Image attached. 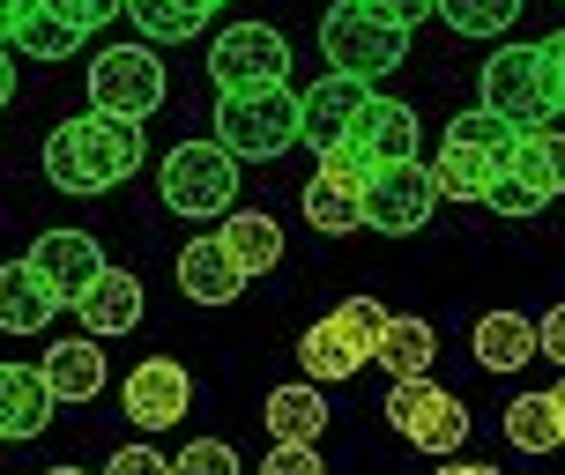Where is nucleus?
<instances>
[{"label": "nucleus", "instance_id": "nucleus-1", "mask_svg": "<svg viewBox=\"0 0 565 475\" xmlns=\"http://www.w3.org/2000/svg\"><path fill=\"white\" fill-rule=\"evenodd\" d=\"M149 141H141V119H113V112H83L60 119L45 134V179L60 194H113L119 179H135Z\"/></svg>", "mask_w": 565, "mask_h": 475}, {"label": "nucleus", "instance_id": "nucleus-2", "mask_svg": "<svg viewBox=\"0 0 565 475\" xmlns=\"http://www.w3.org/2000/svg\"><path fill=\"white\" fill-rule=\"evenodd\" d=\"M216 141L238 164H276L306 141V89H224L216 97Z\"/></svg>", "mask_w": 565, "mask_h": 475}, {"label": "nucleus", "instance_id": "nucleus-3", "mask_svg": "<svg viewBox=\"0 0 565 475\" xmlns=\"http://www.w3.org/2000/svg\"><path fill=\"white\" fill-rule=\"evenodd\" d=\"M477 89H483V112L507 119L513 134H529V127H551V119L565 112L558 67H551V53H543V45H499V53L483 60Z\"/></svg>", "mask_w": 565, "mask_h": 475}, {"label": "nucleus", "instance_id": "nucleus-4", "mask_svg": "<svg viewBox=\"0 0 565 475\" xmlns=\"http://www.w3.org/2000/svg\"><path fill=\"white\" fill-rule=\"evenodd\" d=\"M387 320L395 312L380 305V298H342L335 312H320L306 327V342H298V364H306L312 387H335V379H358L372 364V349H380V335H387Z\"/></svg>", "mask_w": 565, "mask_h": 475}, {"label": "nucleus", "instance_id": "nucleus-5", "mask_svg": "<svg viewBox=\"0 0 565 475\" xmlns=\"http://www.w3.org/2000/svg\"><path fill=\"white\" fill-rule=\"evenodd\" d=\"M164 208L171 216H186V224H209V216H231V201H238V156H231L224 141H179L164 156Z\"/></svg>", "mask_w": 565, "mask_h": 475}, {"label": "nucleus", "instance_id": "nucleus-6", "mask_svg": "<svg viewBox=\"0 0 565 475\" xmlns=\"http://www.w3.org/2000/svg\"><path fill=\"white\" fill-rule=\"evenodd\" d=\"M320 53L335 60V75L380 83V75H395L402 60H409V30L380 23V15L358 8V0H335V8L320 15Z\"/></svg>", "mask_w": 565, "mask_h": 475}, {"label": "nucleus", "instance_id": "nucleus-7", "mask_svg": "<svg viewBox=\"0 0 565 475\" xmlns=\"http://www.w3.org/2000/svg\"><path fill=\"white\" fill-rule=\"evenodd\" d=\"M164 60L149 45H105L89 60V112H113V119H149L164 105Z\"/></svg>", "mask_w": 565, "mask_h": 475}, {"label": "nucleus", "instance_id": "nucleus-8", "mask_svg": "<svg viewBox=\"0 0 565 475\" xmlns=\"http://www.w3.org/2000/svg\"><path fill=\"white\" fill-rule=\"evenodd\" d=\"M209 75L216 89H276L290 83V37L276 23H231L209 37Z\"/></svg>", "mask_w": 565, "mask_h": 475}, {"label": "nucleus", "instance_id": "nucleus-9", "mask_svg": "<svg viewBox=\"0 0 565 475\" xmlns=\"http://www.w3.org/2000/svg\"><path fill=\"white\" fill-rule=\"evenodd\" d=\"M387 423H395V439H409L417 453H439V461L461 453V439H469V409L447 387H431V379H395Z\"/></svg>", "mask_w": 565, "mask_h": 475}, {"label": "nucleus", "instance_id": "nucleus-10", "mask_svg": "<svg viewBox=\"0 0 565 475\" xmlns=\"http://www.w3.org/2000/svg\"><path fill=\"white\" fill-rule=\"evenodd\" d=\"M431 208H439V179H431V164H380L365 179V230H380V238H409V230H424Z\"/></svg>", "mask_w": 565, "mask_h": 475}, {"label": "nucleus", "instance_id": "nucleus-11", "mask_svg": "<svg viewBox=\"0 0 565 475\" xmlns=\"http://www.w3.org/2000/svg\"><path fill=\"white\" fill-rule=\"evenodd\" d=\"M119 409L141 431H171V423H186V409H194V371L179 357H141L127 371V387H119Z\"/></svg>", "mask_w": 565, "mask_h": 475}, {"label": "nucleus", "instance_id": "nucleus-12", "mask_svg": "<svg viewBox=\"0 0 565 475\" xmlns=\"http://www.w3.org/2000/svg\"><path fill=\"white\" fill-rule=\"evenodd\" d=\"M23 260H30V268H38L45 282H53L60 305H75L89 282L105 276V252H97V238H89V230H38Z\"/></svg>", "mask_w": 565, "mask_h": 475}, {"label": "nucleus", "instance_id": "nucleus-13", "mask_svg": "<svg viewBox=\"0 0 565 475\" xmlns=\"http://www.w3.org/2000/svg\"><path fill=\"white\" fill-rule=\"evenodd\" d=\"M372 105V83H358V75H320V83L306 89V141L328 156V149H342V141L358 134V112Z\"/></svg>", "mask_w": 565, "mask_h": 475}, {"label": "nucleus", "instance_id": "nucleus-14", "mask_svg": "<svg viewBox=\"0 0 565 475\" xmlns=\"http://www.w3.org/2000/svg\"><path fill=\"white\" fill-rule=\"evenodd\" d=\"M246 268H238V252L224 238H194V246L179 252V290L194 298V305H231V298H246Z\"/></svg>", "mask_w": 565, "mask_h": 475}, {"label": "nucleus", "instance_id": "nucleus-15", "mask_svg": "<svg viewBox=\"0 0 565 475\" xmlns=\"http://www.w3.org/2000/svg\"><path fill=\"white\" fill-rule=\"evenodd\" d=\"M60 393L45 387L38 364H0V439H38L53 423Z\"/></svg>", "mask_w": 565, "mask_h": 475}, {"label": "nucleus", "instance_id": "nucleus-16", "mask_svg": "<svg viewBox=\"0 0 565 475\" xmlns=\"http://www.w3.org/2000/svg\"><path fill=\"white\" fill-rule=\"evenodd\" d=\"M358 149H365L372 164H417V141H424V127H417V112L402 105V97H372L365 112H358Z\"/></svg>", "mask_w": 565, "mask_h": 475}, {"label": "nucleus", "instance_id": "nucleus-17", "mask_svg": "<svg viewBox=\"0 0 565 475\" xmlns=\"http://www.w3.org/2000/svg\"><path fill=\"white\" fill-rule=\"evenodd\" d=\"M75 320H83V335H97V342H105V335H135V320H141V276L105 268V276L75 298Z\"/></svg>", "mask_w": 565, "mask_h": 475}, {"label": "nucleus", "instance_id": "nucleus-18", "mask_svg": "<svg viewBox=\"0 0 565 475\" xmlns=\"http://www.w3.org/2000/svg\"><path fill=\"white\" fill-rule=\"evenodd\" d=\"M306 224L320 238H350V230H365V179H342V171H312L306 179Z\"/></svg>", "mask_w": 565, "mask_h": 475}, {"label": "nucleus", "instance_id": "nucleus-19", "mask_svg": "<svg viewBox=\"0 0 565 475\" xmlns=\"http://www.w3.org/2000/svg\"><path fill=\"white\" fill-rule=\"evenodd\" d=\"M260 423H268L276 446H320V431H328V401H320L312 379H298V387H276L268 401H260Z\"/></svg>", "mask_w": 565, "mask_h": 475}, {"label": "nucleus", "instance_id": "nucleus-20", "mask_svg": "<svg viewBox=\"0 0 565 475\" xmlns=\"http://www.w3.org/2000/svg\"><path fill=\"white\" fill-rule=\"evenodd\" d=\"M53 312H60L53 282L38 276L30 260H8V268H0V335H38Z\"/></svg>", "mask_w": 565, "mask_h": 475}, {"label": "nucleus", "instance_id": "nucleus-21", "mask_svg": "<svg viewBox=\"0 0 565 475\" xmlns=\"http://www.w3.org/2000/svg\"><path fill=\"white\" fill-rule=\"evenodd\" d=\"M469 342H477L483 371H521V364L543 357V335H536V320H529V312H483Z\"/></svg>", "mask_w": 565, "mask_h": 475}, {"label": "nucleus", "instance_id": "nucleus-22", "mask_svg": "<svg viewBox=\"0 0 565 475\" xmlns=\"http://www.w3.org/2000/svg\"><path fill=\"white\" fill-rule=\"evenodd\" d=\"M38 371H45V387H53L60 401H97V393H105V349H97V335L53 342Z\"/></svg>", "mask_w": 565, "mask_h": 475}, {"label": "nucleus", "instance_id": "nucleus-23", "mask_svg": "<svg viewBox=\"0 0 565 475\" xmlns=\"http://www.w3.org/2000/svg\"><path fill=\"white\" fill-rule=\"evenodd\" d=\"M431 357H439V327L417 320V312H395L387 335H380V349H372V364L395 371V379H431Z\"/></svg>", "mask_w": 565, "mask_h": 475}, {"label": "nucleus", "instance_id": "nucleus-24", "mask_svg": "<svg viewBox=\"0 0 565 475\" xmlns=\"http://www.w3.org/2000/svg\"><path fill=\"white\" fill-rule=\"evenodd\" d=\"M507 171V156H491L477 141H439L431 156V179H439V201H483V186Z\"/></svg>", "mask_w": 565, "mask_h": 475}, {"label": "nucleus", "instance_id": "nucleus-25", "mask_svg": "<svg viewBox=\"0 0 565 475\" xmlns=\"http://www.w3.org/2000/svg\"><path fill=\"white\" fill-rule=\"evenodd\" d=\"M507 171H521L543 201H558L565 194V134H558V127H529V134H513Z\"/></svg>", "mask_w": 565, "mask_h": 475}, {"label": "nucleus", "instance_id": "nucleus-26", "mask_svg": "<svg viewBox=\"0 0 565 475\" xmlns=\"http://www.w3.org/2000/svg\"><path fill=\"white\" fill-rule=\"evenodd\" d=\"M216 238L238 252V268H246V276H268V268L282 260V230H276V216H260V208H231Z\"/></svg>", "mask_w": 565, "mask_h": 475}, {"label": "nucleus", "instance_id": "nucleus-27", "mask_svg": "<svg viewBox=\"0 0 565 475\" xmlns=\"http://www.w3.org/2000/svg\"><path fill=\"white\" fill-rule=\"evenodd\" d=\"M224 0H127V15H135L141 37H157V45H171V37H194L209 15H216Z\"/></svg>", "mask_w": 565, "mask_h": 475}, {"label": "nucleus", "instance_id": "nucleus-28", "mask_svg": "<svg viewBox=\"0 0 565 475\" xmlns=\"http://www.w3.org/2000/svg\"><path fill=\"white\" fill-rule=\"evenodd\" d=\"M8 45H15V60H75L83 30H75V23H60L45 0H30V15L15 23V37H8Z\"/></svg>", "mask_w": 565, "mask_h": 475}, {"label": "nucleus", "instance_id": "nucleus-29", "mask_svg": "<svg viewBox=\"0 0 565 475\" xmlns=\"http://www.w3.org/2000/svg\"><path fill=\"white\" fill-rule=\"evenodd\" d=\"M507 446L513 453H551L558 446V409H551V393H513L507 401Z\"/></svg>", "mask_w": 565, "mask_h": 475}, {"label": "nucleus", "instance_id": "nucleus-30", "mask_svg": "<svg viewBox=\"0 0 565 475\" xmlns=\"http://www.w3.org/2000/svg\"><path fill=\"white\" fill-rule=\"evenodd\" d=\"M513 15H521V0H439V23L454 37H499L513 30Z\"/></svg>", "mask_w": 565, "mask_h": 475}, {"label": "nucleus", "instance_id": "nucleus-31", "mask_svg": "<svg viewBox=\"0 0 565 475\" xmlns=\"http://www.w3.org/2000/svg\"><path fill=\"white\" fill-rule=\"evenodd\" d=\"M483 208H491V216H536L543 194L529 186V179H521V171H499V179L483 186Z\"/></svg>", "mask_w": 565, "mask_h": 475}, {"label": "nucleus", "instance_id": "nucleus-32", "mask_svg": "<svg viewBox=\"0 0 565 475\" xmlns=\"http://www.w3.org/2000/svg\"><path fill=\"white\" fill-rule=\"evenodd\" d=\"M171 475H246V468H238V453L224 439H194V446L171 461Z\"/></svg>", "mask_w": 565, "mask_h": 475}, {"label": "nucleus", "instance_id": "nucleus-33", "mask_svg": "<svg viewBox=\"0 0 565 475\" xmlns=\"http://www.w3.org/2000/svg\"><path fill=\"white\" fill-rule=\"evenodd\" d=\"M45 8H53L60 23H75L83 37H97L105 23H119V15H127V0H45Z\"/></svg>", "mask_w": 565, "mask_h": 475}, {"label": "nucleus", "instance_id": "nucleus-34", "mask_svg": "<svg viewBox=\"0 0 565 475\" xmlns=\"http://www.w3.org/2000/svg\"><path fill=\"white\" fill-rule=\"evenodd\" d=\"M260 475H328V468H320V446H268Z\"/></svg>", "mask_w": 565, "mask_h": 475}, {"label": "nucleus", "instance_id": "nucleus-35", "mask_svg": "<svg viewBox=\"0 0 565 475\" xmlns=\"http://www.w3.org/2000/svg\"><path fill=\"white\" fill-rule=\"evenodd\" d=\"M358 8H372L380 23H395V30H417L424 15H439V0H358Z\"/></svg>", "mask_w": 565, "mask_h": 475}, {"label": "nucleus", "instance_id": "nucleus-36", "mask_svg": "<svg viewBox=\"0 0 565 475\" xmlns=\"http://www.w3.org/2000/svg\"><path fill=\"white\" fill-rule=\"evenodd\" d=\"M105 475H171V461H164L157 446H119V453H113V468H105Z\"/></svg>", "mask_w": 565, "mask_h": 475}, {"label": "nucleus", "instance_id": "nucleus-37", "mask_svg": "<svg viewBox=\"0 0 565 475\" xmlns=\"http://www.w3.org/2000/svg\"><path fill=\"white\" fill-rule=\"evenodd\" d=\"M536 335H543V357H551V364H565V305H551V312H543V320H536Z\"/></svg>", "mask_w": 565, "mask_h": 475}, {"label": "nucleus", "instance_id": "nucleus-38", "mask_svg": "<svg viewBox=\"0 0 565 475\" xmlns=\"http://www.w3.org/2000/svg\"><path fill=\"white\" fill-rule=\"evenodd\" d=\"M8 97H15V45L0 37V112H8Z\"/></svg>", "mask_w": 565, "mask_h": 475}, {"label": "nucleus", "instance_id": "nucleus-39", "mask_svg": "<svg viewBox=\"0 0 565 475\" xmlns=\"http://www.w3.org/2000/svg\"><path fill=\"white\" fill-rule=\"evenodd\" d=\"M30 15V0H0V37H15V23Z\"/></svg>", "mask_w": 565, "mask_h": 475}, {"label": "nucleus", "instance_id": "nucleus-40", "mask_svg": "<svg viewBox=\"0 0 565 475\" xmlns=\"http://www.w3.org/2000/svg\"><path fill=\"white\" fill-rule=\"evenodd\" d=\"M543 53H551V67H558V97H565V30H558V37H543Z\"/></svg>", "mask_w": 565, "mask_h": 475}, {"label": "nucleus", "instance_id": "nucleus-41", "mask_svg": "<svg viewBox=\"0 0 565 475\" xmlns=\"http://www.w3.org/2000/svg\"><path fill=\"white\" fill-rule=\"evenodd\" d=\"M431 475H499L491 461H447V468H431Z\"/></svg>", "mask_w": 565, "mask_h": 475}, {"label": "nucleus", "instance_id": "nucleus-42", "mask_svg": "<svg viewBox=\"0 0 565 475\" xmlns=\"http://www.w3.org/2000/svg\"><path fill=\"white\" fill-rule=\"evenodd\" d=\"M551 409H558V446H565V379L551 387Z\"/></svg>", "mask_w": 565, "mask_h": 475}, {"label": "nucleus", "instance_id": "nucleus-43", "mask_svg": "<svg viewBox=\"0 0 565 475\" xmlns=\"http://www.w3.org/2000/svg\"><path fill=\"white\" fill-rule=\"evenodd\" d=\"M45 475H83V468H75V461H67V468H45Z\"/></svg>", "mask_w": 565, "mask_h": 475}]
</instances>
